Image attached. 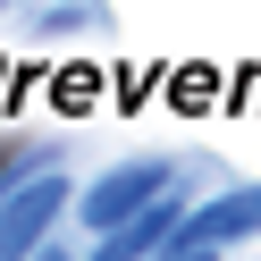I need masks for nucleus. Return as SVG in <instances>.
<instances>
[{
  "instance_id": "f257e3e1",
  "label": "nucleus",
  "mask_w": 261,
  "mask_h": 261,
  "mask_svg": "<svg viewBox=\"0 0 261 261\" xmlns=\"http://www.w3.org/2000/svg\"><path fill=\"white\" fill-rule=\"evenodd\" d=\"M160 186H169L160 160H126L118 177H101V186L85 194V219H93V227H126V219H143V202H152Z\"/></svg>"
},
{
  "instance_id": "f03ea898",
  "label": "nucleus",
  "mask_w": 261,
  "mask_h": 261,
  "mask_svg": "<svg viewBox=\"0 0 261 261\" xmlns=\"http://www.w3.org/2000/svg\"><path fill=\"white\" fill-rule=\"evenodd\" d=\"M51 211H59V177H34V186H25L17 202L0 211V261H17L25 244L42 236V219H51Z\"/></svg>"
},
{
  "instance_id": "7ed1b4c3",
  "label": "nucleus",
  "mask_w": 261,
  "mask_h": 261,
  "mask_svg": "<svg viewBox=\"0 0 261 261\" xmlns=\"http://www.w3.org/2000/svg\"><path fill=\"white\" fill-rule=\"evenodd\" d=\"M244 227H261V186H253V194H236V202H211L202 219L186 227V244H194V253H211V244L244 236Z\"/></svg>"
}]
</instances>
